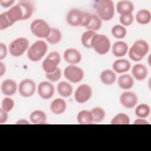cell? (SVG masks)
<instances>
[{
  "instance_id": "11",
  "label": "cell",
  "mask_w": 151,
  "mask_h": 151,
  "mask_svg": "<svg viewBox=\"0 0 151 151\" xmlns=\"http://www.w3.org/2000/svg\"><path fill=\"white\" fill-rule=\"evenodd\" d=\"M35 90V83L29 78L22 80L18 86L19 93L24 97H29L32 96L34 94Z\"/></svg>"
},
{
  "instance_id": "29",
  "label": "cell",
  "mask_w": 151,
  "mask_h": 151,
  "mask_svg": "<svg viewBox=\"0 0 151 151\" xmlns=\"http://www.w3.org/2000/svg\"><path fill=\"white\" fill-rule=\"evenodd\" d=\"M134 113L138 118L145 119L149 116L150 113V108L147 104H140L136 107Z\"/></svg>"
},
{
  "instance_id": "19",
  "label": "cell",
  "mask_w": 151,
  "mask_h": 151,
  "mask_svg": "<svg viewBox=\"0 0 151 151\" xmlns=\"http://www.w3.org/2000/svg\"><path fill=\"white\" fill-rule=\"evenodd\" d=\"M129 51L127 44L122 41L115 42L112 46V53L116 57L124 56Z\"/></svg>"
},
{
  "instance_id": "44",
  "label": "cell",
  "mask_w": 151,
  "mask_h": 151,
  "mask_svg": "<svg viewBox=\"0 0 151 151\" xmlns=\"http://www.w3.org/2000/svg\"><path fill=\"white\" fill-rule=\"evenodd\" d=\"M5 72H6L5 65L2 62H0V76L2 77L5 73Z\"/></svg>"
},
{
  "instance_id": "36",
  "label": "cell",
  "mask_w": 151,
  "mask_h": 151,
  "mask_svg": "<svg viewBox=\"0 0 151 151\" xmlns=\"http://www.w3.org/2000/svg\"><path fill=\"white\" fill-rule=\"evenodd\" d=\"M13 24L8 19L6 12H3L0 15V29H5L9 27L12 25Z\"/></svg>"
},
{
  "instance_id": "21",
  "label": "cell",
  "mask_w": 151,
  "mask_h": 151,
  "mask_svg": "<svg viewBox=\"0 0 151 151\" xmlns=\"http://www.w3.org/2000/svg\"><path fill=\"white\" fill-rule=\"evenodd\" d=\"M116 10L120 15L130 14L134 10V5L130 1H120L116 4Z\"/></svg>"
},
{
  "instance_id": "31",
  "label": "cell",
  "mask_w": 151,
  "mask_h": 151,
  "mask_svg": "<svg viewBox=\"0 0 151 151\" xmlns=\"http://www.w3.org/2000/svg\"><path fill=\"white\" fill-rule=\"evenodd\" d=\"M110 123L111 124H129L130 118L126 114L119 113L112 118Z\"/></svg>"
},
{
  "instance_id": "1",
  "label": "cell",
  "mask_w": 151,
  "mask_h": 151,
  "mask_svg": "<svg viewBox=\"0 0 151 151\" xmlns=\"http://www.w3.org/2000/svg\"><path fill=\"white\" fill-rule=\"evenodd\" d=\"M34 10V5L31 2L22 1L5 12L9 21L14 24L18 21H25L29 19L32 16Z\"/></svg>"
},
{
  "instance_id": "45",
  "label": "cell",
  "mask_w": 151,
  "mask_h": 151,
  "mask_svg": "<svg viewBox=\"0 0 151 151\" xmlns=\"http://www.w3.org/2000/svg\"><path fill=\"white\" fill-rule=\"evenodd\" d=\"M15 124H29V122L28 120H25V119H22L18 120L15 123Z\"/></svg>"
},
{
  "instance_id": "14",
  "label": "cell",
  "mask_w": 151,
  "mask_h": 151,
  "mask_svg": "<svg viewBox=\"0 0 151 151\" xmlns=\"http://www.w3.org/2000/svg\"><path fill=\"white\" fill-rule=\"evenodd\" d=\"M63 57L65 62L70 65L78 64L81 60V54L80 52L74 48L67 49L63 54Z\"/></svg>"
},
{
  "instance_id": "8",
  "label": "cell",
  "mask_w": 151,
  "mask_h": 151,
  "mask_svg": "<svg viewBox=\"0 0 151 151\" xmlns=\"http://www.w3.org/2000/svg\"><path fill=\"white\" fill-rule=\"evenodd\" d=\"M60 61L61 57L58 52L52 51L42 61V69L45 73H52L58 68Z\"/></svg>"
},
{
  "instance_id": "26",
  "label": "cell",
  "mask_w": 151,
  "mask_h": 151,
  "mask_svg": "<svg viewBox=\"0 0 151 151\" xmlns=\"http://www.w3.org/2000/svg\"><path fill=\"white\" fill-rule=\"evenodd\" d=\"M135 19L139 24L147 25L151 21V13L147 9H140L136 14Z\"/></svg>"
},
{
  "instance_id": "25",
  "label": "cell",
  "mask_w": 151,
  "mask_h": 151,
  "mask_svg": "<svg viewBox=\"0 0 151 151\" xmlns=\"http://www.w3.org/2000/svg\"><path fill=\"white\" fill-rule=\"evenodd\" d=\"M29 120L32 124H44L46 122L47 115L43 111L37 110L30 114Z\"/></svg>"
},
{
  "instance_id": "33",
  "label": "cell",
  "mask_w": 151,
  "mask_h": 151,
  "mask_svg": "<svg viewBox=\"0 0 151 151\" xmlns=\"http://www.w3.org/2000/svg\"><path fill=\"white\" fill-rule=\"evenodd\" d=\"M112 35L117 39H122L126 37L127 30L124 27L121 25H116L111 29Z\"/></svg>"
},
{
  "instance_id": "22",
  "label": "cell",
  "mask_w": 151,
  "mask_h": 151,
  "mask_svg": "<svg viewBox=\"0 0 151 151\" xmlns=\"http://www.w3.org/2000/svg\"><path fill=\"white\" fill-rule=\"evenodd\" d=\"M116 74L111 70H104L100 74V79L102 83L107 86L112 85L116 80Z\"/></svg>"
},
{
  "instance_id": "2",
  "label": "cell",
  "mask_w": 151,
  "mask_h": 151,
  "mask_svg": "<svg viewBox=\"0 0 151 151\" xmlns=\"http://www.w3.org/2000/svg\"><path fill=\"white\" fill-rule=\"evenodd\" d=\"M97 15L102 21L111 20L114 15V6L111 0H100L96 4Z\"/></svg>"
},
{
  "instance_id": "7",
  "label": "cell",
  "mask_w": 151,
  "mask_h": 151,
  "mask_svg": "<svg viewBox=\"0 0 151 151\" xmlns=\"http://www.w3.org/2000/svg\"><path fill=\"white\" fill-rule=\"evenodd\" d=\"M30 29L32 34L35 37L41 38H46L50 32L51 28L44 20L36 19L31 22Z\"/></svg>"
},
{
  "instance_id": "6",
  "label": "cell",
  "mask_w": 151,
  "mask_h": 151,
  "mask_svg": "<svg viewBox=\"0 0 151 151\" xmlns=\"http://www.w3.org/2000/svg\"><path fill=\"white\" fill-rule=\"evenodd\" d=\"M28 48V39L25 37H19L11 42L9 45V51L12 56L18 57L23 55Z\"/></svg>"
},
{
  "instance_id": "37",
  "label": "cell",
  "mask_w": 151,
  "mask_h": 151,
  "mask_svg": "<svg viewBox=\"0 0 151 151\" xmlns=\"http://www.w3.org/2000/svg\"><path fill=\"white\" fill-rule=\"evenodd\" d=\"M45 77L47 80L51 82L58 81L61 77V71L58 68L55 71L51 73H45Z\"/></svg>"
},
{
  "instance_id": "12",
  "label": "cell",
  "mask_w": 151,
  "mask_h": 151,
  "mask_svg": "<svg viewBox=\"0 0 151 151\" xmlns=\"http://www.w3.org/2000/svg\"><path fill=\"white\" fill-rule=\"evenodd\" d=\"M120 103L126 109L134 107L138 102V97L136 94L131 91L123 92L120 96Z\"/></svg>"
},
{
  "instance_id": "18",
  "label": "cell",
  "mask_w": 151,
  "mask_h": 151,
  "mask_svg": "<svg viewBox=\"0 0 151 151\" xmlns=\"http://www.w3.org/2000/svg\"><path fill=\"white\" fill-rule=\"evenodd\" d=\"M132 74L136 80L143 81L148 75V70L144 64H136L132 67Z\"/></svg>"
},
{
  "instance_id": "16",
  "label": "cell",
  "mask_w": 151,
  "mask_h": 151,
  "mask_svg": "<svg viewBox=\"0 0 151 151\" xmlns=\"http://www.w3.org/2000/svg\"><path fill=\"white\" fill-rule=\"evenodd\" d=\"M1 90L4 95L7 96H12L17 90V83L12 79H5L1 83Z\"/></svg>"
},
{
  "instance_id": "24",
  "label": "cell",
  "mask_w": 151,
  "mask_h": 151,
  "mask_svg": "<svg viewBox=\"0 0 151 151\" xmlns=\"http://www.w3.org/2000/svg\"><path fill=\"white\" fill-rule=\"evenodd\" d=\"M57 90L60 96L63 97H68L73 93V87L68 82L61 81L57 84Z\"/></svg>"
},
{
  "instance_id": "42",
  "label": "cell",
  "mask_w": 151,
  "mask_h": 151,
  "mask_svg": "<svg viewBox=\"0 0 151 151\" xmlns=\"http://www.w3.org/2000/svg\"><path fill=\"white\" fill-rule=\"evenodd\" d=\"M15 2L14 0H0V4L4 8H8Z\"/></svg>"
},
{
  "instance_id": "40",
  "label": "cell",
  "mask_w": 151,
  "mask_h": 151,
  "mask_svg": "<svg viewBox=\"0 0 151 151\" xmlns=\"http://www.w3.org/2000/svg\"><path fill=\"white\" fill-rule=\"evenodd\" d=\"M7 55L6 46L2 42L0 43V60L4 59Z\"/></svg>"
},
{
  "instance_id": "32",
  "label": "cell",
  "mask_w": 151,
  "mask_h": 151,
  "mask_svg": "<svg viewBox=\"0 0 151 151\" xmlns=\"http://www.w3.org/2000/svg\"><path fill=\"white\" fill-rule=\"evenodd\" d=\"M90 111L92 114L93 122H100L105 118V111L101 107H95L93 108Z\"/></svg>"
},
{
  "instance_id": "23",
  "label": "cell",
  "mask_w": 151,
  "mask_h": 151,
  "mask_svg": "<svg viewBox=\"0 0 151 151\" xmlns=\"http://www.w3.org/2000/svg\"><path fill=\"white\" fill-rule=\"evenodd\" d=\"M134 80L132 76L124 74L120 76L118 78V86L123 90H129L133 87L134 85Z\"/></svg>"
},
{
  "instance_id": "20",
  "label": "cell",
  "mask_w": 151,
  "mask_h": 151,
  "mask_svg": "<svg viewBox=\"0 0 151 151\" xmlns=\"http://www.w3.org/2000/svg\"><path fill=\"white\" fill-rule=\"evenodd\" d=\"M112 67L113 71L122 74L127 72L130 69L131 64L126 59H118L114 61Z\"/></svg>"
},
{
  "instance_id": "30",
  "label": "cell",
  "mask_w": 151,
  "mask_h": 151,
  "mask_svg": "<svg viewBox=\"0 0 151 151\" xmlns=\"http://www.w3.org/2000/svg\"><path fill=\"white\" fill-rule=\"evenodd\" d=\"M96 32L91 30H87L81 35V42L82 45L86 48H91V43L92 38Z\"/></svg>"
},
{
  "instance_id": "3",
  "label": "cell",
  "mask_w": 151,
  "mask_h": 151,
  "mask_svg": "<svg viewBox=\"0 0 151 151\" xmlns=\"http://www.w3.org/2000/svg\"><path fill=\"white\" fill-rule=\"evenodd\" d=\"M149 45L143 40L136 41L128 51L129 58L133 61H139L148 53Z\"/></svg>"
},
{
  "instance_id": "43",
  "label": "cell",
  "mask_w": 151,
  "mask_h": 151,
  "mask_svg": "<svg viewBox=\"0 0 151 151\" xmlns=\"http://www.w3.org/2000/svg\"><path fill=\"white\" fill-rule=\"evenodd\" d=\"M133 124H150V123L143 118H138L134 121Z\"/></svg>"
},
{
  "instance_id": "27",
  "label": "cell",
  "mask_w": 151,
  "mask_h": 151,
  "mask_svg": "<svg viewBox=\"0 0 151 151\" xmlns=\"http://www.w3.org/2000/svg\"><path fill=\"white\" fill-rule=\"evenodd\" d=\"M77 120L80 124H90L93 122L92 114L90 111L83 110L77 115Z\"/></svg>"
},
{
  "instance_id": "34",
  "label": "cell",
  "mask_w": 151,
  "mask_h": 151,
  "mask_svg": "<svg viewBox=\"0 0 151 151\" xmlns=\"http://www.w3.org/2000/svg\"><path fill=\"white\" fill-rule=\"evenodd\" d=\"M102 26V21L101 19L96 14H93L92 20L90 25L86 28L87 30H91L96 31L99 30Z\"/></svg>"
},
{
  "instance_id": "5",
  "label": "cell",
  "mask_w": 151,
  "mask_h": 151,
  "mask_svg": "<svg viewBox=\"0 0 151 151\" xmlns=\"http://www.w3.org/2000/svg\"><path fill=\"white\" fill-rule=\"evenodd\" d=\"M91 48L100 55L107 54L110 48V41L105 35L96 34L91 40Z\"/></svg>"
},
{
  "instance_id": "39",
  "label": "cell",
  "mask_w": 151,
  "mask_h": 151,
  "mask_svg": "<svg viewBox=\"0 0 151 151\" xmlns=\"http://www.w3.org/2000/svg\"><path fill=\"white\" fill-rule=\"evenodd\" d=\"M92 18H93V14H91L87 12H83L81 26L85 27L86 28L90 25L92 20Z\"/></svg>"
},
{
  "instance_id": "9",
  "label": "cell",
  "mask_w": 151,
  "mask_h": 151,
  "mask_svg": "<svg viewBox=\"0 0 151 151\" xmlns=\"http://www.w3.org/2000/svg\"><path fill=\"white\" fill-rule=\"evenodd\" d=\"M64 76L70 82L77 83L83 80L84 73L81 68L75 65H70L64 69Z\"/></svg>"
},
{
  "instance_id": "17",
  "label": "cell",
  "mask_w": 151,
  "mask_h": 151,
  "mask_svg": "<svg viewBox=\"0 0 151 151\" xmlns=\"http://www.w3.org/2000/svg\"><path fill=\"white\" fill-rule=\"evenodd\" d=\"M51 111L57 115L61 114L67 109V103L65 101L61 98H57L53 100L50 106Z\"/></svg>"
},
{
  "instance_id": "41",
  "label": "cell",
  "mask_w": 151,
  "mask_h": 151,
  "mask_svg": "<svg viewBox=\"0 0 151 151\" xmlns=\"http://www.w3.org/2000/svg\"><path fill=\"white\" fill-rule=\"evenodd\" d=\"M8 119V114L6 111L2 109H0V124L5 123Z\"/></svg>"
},
{
  "instance_id": "10",
  "label": "cell",
  "mask_w": 151,
  "mask_h": 151,
  "mask_svg": "<svg viewBox=\"0 0 151 151\" xmlns=\"http://www.w3.org/2000/svg\"><path fill=\"white\" fill-rule=\"evenodd\" d=\"M92 88L87 84L80 85L74 92V99L80 104L87 102L91 97Z\"/></svg>"
},
{
  "instance_id": "35",
  "label": "cell",
  "mask_w": 151,
  "mask_h": 151,
  "mask_svg": "<svg viewBox=\"0 0 151 151\" xmlns=\"http://www.w3.org/2000/svg\"><path fill=\"white\" fill-rule=\"evenodd\" d=\"M14 101L10 97H6L4 98L1 101V109L6 111L9 112L12 110L14 107Z\"/></svg>"
},
{
  "instance_id": "13",
  "label": "cell",
  "mask_w": 151,
  "mask_h": 151,
  "mask_svg": "<svg viewBox=\"0 0 151 151\" xmlns=\"http://www.w3.org/2000/svg\"><path fill=\"white\" fill-rule=\"evenodd\" d=\"M37 92L41 98L47 100L53 96L55 93V88L53 84L50 82L43 81L38 85Z\"/></svg>"
},
{
  "instance_id": "15",
  "label": "cell",
  "mask_w": 151,
  "mask_h": 151,
  "mask_svg": "<svg viewBox=\"0 0 151 151\" xmlns=\"http://www.w3.org/2000/svg\"><path fill=\"white\" fill-rule=\"evenodd\" d=\"M83 11L78 9H71L67 13L66 19L67 23L73 27L81 26Z\"/></svg>"
},
{
  "instance_id": "28",
  "label": "cell",
  "mask_w": 151,
  "mask_h": 151,
  "mask_svg": "<svg viewBox=\"0 0 151 151\" xmlns=\"http://www.w3.org/2000/svg\"><path fill=\"white\" fill-rule=\"evenodd\" d=\"M61 38V32L58 28H51L50 32L45 39L47 41L51 44H57L60 42Z\"/></svg>"
},
{
  "instance_id": "4",
  "label": "cell",
  "mask_w": 151,
  "mask_h": 151,
  "mask_svg": "<svg viewBox=\"0 0 151 151\" xmlns=\"http://www.w3.org/2000/svg\"><path fill=\"white\" fill-rule=\"evenodd\" d=\"M48 50L47 43L42 40H37L31 44L27 50L28 58L33 62H37L42 59Z\"/></svg>"
},
{
  "instance_id": "38",
  "label": "cell",
  "mask_w": 151,
  "mask_h": 151,
  "mask_svg": "<svg viewBox=\"0 0 151 151\" xmlns=\"http://www.w3.org/2000/svg\"><path fill=\"white\" fill-rule=\"evenodd\" d=\"M120 22L124 26H129L132 24L134 21V17L132 14L122 15L119 18Z\"/></svg>"
}]
</instances>
